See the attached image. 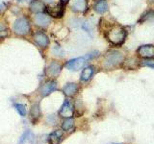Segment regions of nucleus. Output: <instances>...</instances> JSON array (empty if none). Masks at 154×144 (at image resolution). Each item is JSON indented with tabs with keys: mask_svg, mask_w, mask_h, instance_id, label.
<instances>
[{
	"mask_svg": "<svg viewBox=\"0 0 154 144\" xmlns=\"http://www.w3.org/2000/svg\"><path fill=\"white\" fill-rule=\"evenodd\" d=\"M94 11L98 14H104L108 10V4L106 0H98L94 5Z\"/></svg>",
	"mask_w": 154,
	"mask_h": 144,
	"instance_id": "dca6fc26",
	"label": "nucleus"
},
{
	"mask_svg": "<svg viewBox=\"0 0 154 144\" xmlns=\"http://www.w3.org/2000/svg\"><path fill=\"white\" fill-rule=\"evenodd\" d=\"M143 65H146V66H148V67H151V68H154V61L151 60V61H143Z\"/></svg>",
	"mask_w": 154,
	"mask_h": 144,
	"instance_id": "b1692460",
	"label": "nucleus"
},
{
	"mask_svg": "<svg viewBox=\"0 0 154 144\" xmlns=\"http://www.w3.org/2000/svg\"><path fill=\"white\" fill-rule=\"evenodd\" d=\"M62 66L56 62H52L51 64L46 67L45 74L49 77V78H57L59 74L61 73Z\"/></svg>",
	"mask_w": 154,
	"mask_h": 144,
	"instance_id": "423d86ee",
	"label": "nucleus"
},
{
	"mask_svg": "<svg viewBox=\"0 0 154 144\" xmlns=\"http://www.w3.org/2000/svg\"><path fill=\"white\" fill-rule=\"evenodd\" d=\"M77 90H78V86L75 83H69L63 88V92L65 93V95L69 96V97L73 96L77 92Z\"/></svg>",
	"mask_w": 154,
	"mask_h": 144,
	"instance_id": "4468645a",
	"label": "nucleus"
},
{
	"mask_svg": "<svg viewBox=\"0 0 154 144\" xmlns=\"http://www.w3.org/2000/svg\"><path fill=\"white\" fill-rule=\"evenodd\" d=\"M106 38L115 45H122L126 38V31L119 25H114L106 33Z\"/></svg>",
	"mask_w": 154,
	"mask_h": 144,
	"instance_id": "f257e3e1",
	"label": "nucleus"
},
{
	"mask_svg": "<svg viewBox=\"0 0 154 144\" xmlns=\"http://www.w3.org/2000/svg\"><path fill=\"white\" fill-rule=\"evenodd\" d=\"M33 21L36 25L40 26V27H46L49 25L51 19H50L49 16H47V14L38 13L36 16H34Z\"/></svg>",
	"mask_w": 154,
	"mask_h": 144,
	"instance_id": "6e6552de",
	"label": "nucleus"
},
{
	"mask_svg": "<svg viewBox=\"0 0 154 144\" xmlns=\"http://www.w3.org/2000/svg\"><path fill=\"white\" fill-rule=\"evenodd\" d=\"M23 0H17V2H22Z\"/></svg>",
	"mask_w": 154,
	"mask_h": 144,
	"instance_id": "cd10ccee",
	"label": "nucleus"
},
{
	"mask_svg": "<svg viewBox=\"0 0 154 144\" xmlns=\"http://www.w3.org/2000/svg\"><path fill=\"white\" fill-rule=\"evenodd\" d=\"M33 38L37 44L42 48H45L49 44V38L46 36V34H45L43 32H41V31L36 32L34 34Z\"/></svg>",
	"mask_w": 154,
	"mask_h": 144,
	"instance_id": "39448f33",
	"label": "nucleus"
},
{
	"mask_svg": "<svg viewBox=\"0 0 154 144\" xmlns=\"http://www.w3.org/2000/svg\"><path fill=\"white\" fill-rule=\"evenodd\" d=\"M46 11H47L48 14H50V16L57 17V18H60L63 16V14H64L65 8H64V5L60 3L55 7H48L46 9Z\"/></svg>",
	"mask_w": 154,
	"mask_h": 144,
	"instance_id": "1a4fd4ad",
	"label": "nucleus"
},
{
	"mask_svg": "<svg viewBox=\"0 0 154 144\" xmlns=\"http://www.w3.org/2000/svg\"><path fill=\"white\" fill-rule=\"evenodd\" d=\"M154 16V11H151V10H149L146 13H144L142 16V19H140V22H143V21H146L147 19L151 18Z\"/></svg>",
	"mask_w": 154,
	"mask_h": 144,
	"instance_id": "4be33fe9",
	"label": "nucleus"
},
{
	"mask_svg": "<svg viewBox=\"0 0 154 144\" xmlns=\"http://www.w3.org/2000/svg\"><path fill=\"white\" fill-rule=\"evenodd\" d=\"M71 8L75 12H85L87 9V0H74Z\"/></svg>",
	"mask_w": 154,
	"mask_h": 144,
	"instance_id": "2eb2a0df",
	"label": "nucleus"
},
{
	"mask_svg": "<svg viewBox=\"0 0 154 144\" xmlns=\"http://www.w3.org/2000/svg\"><path fill=\"white\" fill-rule=\"evenodd\" d=\"M45 9V5L40 0H33L30 5V10L33 13H41Z\"/></svg>",
	"mask_w": 154,
	"mask_h": 144,
	"instance_id": "f3484780",
	"label": "nucleus"
},
{
	"mask_svg": "<svg viewBox=\"0 0 154 144\" xmlns=\"http://www.w3.org/2000/svg\"><path fill=\"white\" fill-rule=\"evenodd\" d=\"M63 140V133L60 130L52 132L48 136V143L49 144H60Z\"/></svg>",
	"mask_w": 154,
	"mask_h": 144,
	"instance_id": "f8f14e48",
	"label": "nucleus"
},
{
	"mask_svg": "<svg viewBox=\"0 0 154 144\" xmlns=\"http://www.w3.org/2000/svg\"><path fill=\"white\" fill-rule=\"evenodd\" d=\"M86 59L83 57H79V58H75V59H72L66 62V67L69 70L71 71H77L81 69L82 67L85 65Z\"/></svg>",
	"mask_w": 154,
	"mask_h": 144,
	"instance_id": "20e7f679",
	"label": "nucleus"
},
{
	"mask_svg": "<svg viewBox=\"0 0 154 144\" xmlns=\"http://www.w3.org/2000/svg\"><path fill=\"white\" fill-rule=\"evenodd\" d=\"M98 56V52H94V53H91V54L88 55V58H95Z\"/></svg>",
	"mask_w": 154,
	"mask_h": 144,
	"instance_id": "393cba45",
	"label": "nucleus"
},
{
	"mask_svg": "<svg viewBox=\"0 0 154 144\" xmlns=\"http://www.w3.org/2000/svg\"><path fill=\"white\" fill-rule=\"evenodd\" d=\"M94 74V68L91 66H88V67H85L84 70L82 71L81 73V81L83 82H87L89 81L91 76Z\"/></svg>",
	"mask_w": 154,
	"mask_h": 144,
	"instance_id": "a211bd4d",
	"label": "nucleus"
},
{
	"mask_svg": "<svg viewBox=\"0 0 154 144\" xmlns=\"http://www.w3.org/2000/svg\"><path fill=\"white\" fill-rule=\"evenodd\" d=\"M138 54L142 58H153L154 57V46L153 45H143L138 49Z\"/></svg>",
	"mask_w": 154,
	"mask_h": 144,
	"instance_id": "9b49d317",
	"label": "nucleus"
},
{
	"mask_svg": "<svg viewBox=\"0 0 154 144\" xmlns=\"http://www.w3.org/2000/svg\"><path fill=\"white\" fill-rule=\"evenodd\" d=\"M14 109L17 110V112L19 113V115H20V116H22V117L26 116V113H27L26 108H25V106H24L23 104L16 103V104L14 105Z\"/></svg>",
	"mask_w": 154,
	"mask_h": 144,
	"instance_id": "aec40b11",
	"label": "nucleus"
},
{
	"mask_svg": "<svg viewBox=\"0 0 154 144\" xmlns=\"http://www.w3.org/2000/svg\"><path fill=\"white\" fill-rule=\"evenodd\" d=\"M124 60V56L122 53H120L117 50H110L107 52V54L105 56V61L108 66L112 67L119 64L120 62H122Z\"/></svg>",
	"mask_w": 154,
	"mask_h": 144,
	"instance_id": "7ed1b4c3",
	"label": "nucleus"
},
{
	"mask_svg": "<svg viewBox=\"0 0 154 144\" xmlns=\"http://www.w3.org/2000/svg\"><path fill=\"white\" fill-rule=\"evenodd\" d=\"M9 35V29L3 23H0V38H6Z\"/></svg>",
	"mask_w": 154,
	"mask_h": 144,
	"instance_id": "412c9836",
	"label": "nucleus"
},
{
	"mask_svg": "<svg viewBox=\"0 0 154 144\" xmlns=\"http://www.w3.org/2000/svg\"><path fill=\"white\" fill-rule=\"evenodd\" d=\"M111 144H118V143H111Z\"/></svg>",
	"mask_w": 154,
	"mask_h": 144,
	"instance_id": "c85d7f7f",
	"label": "nucleus"
},
{
	"mask_svg": "<svg viewBox=\"0 0 154 144\" xmlns=\"http://www.w3.org/2000/svg\"><path fill=\"white\" fill-rule=\"evenodd\" d=\"M73 119H71V118H66V120H64V122H63L62 124V129L64 130V131L67 132V131H69V130L73 127Z\"/></svg>",
	"mask_w": 154,
	"mask_h": 144,
	"instance_id": "6ab92c4d",
	"label": "nucleus"
},
{
	"mask_svg": "<svg viewBox=\"0 0 154 144\" xmlns=\"http://www.w3.org/2000/svg\"><path fill=\"white\" fill-rule=\"evenodd\" d=\"M60 115L62 117H65V118H71V116L73 115L74 113V108L72 104L69 102V100H66L64 104L62 105V108L59 112Z\"/></svg>",
	"mask_w": 154,
	"mask_h": 144,
	"instance_id": "0eeeda50",
	"label": "nucleus"
},
{
	"mask_svg": "<svg viewBox=\"0 0 154 144\" xmlns=\"http://www.w3.org/2000/svg\"><path fill=\"white\" fill-rule=\"evenodd\" d=\"M34 142H35V136L31 131L28 130V131L23 133L18 141V144H34Z\"/></svg>",
	"mask_w": 154,
	"mask_h": 144,
	"instance_id": "ddd939ff",
	"label": "nucleus"
},
{
	"mask_svg": "<svg viewBox=\"0 0 154 144\" xmlns=\"http://www.w3.org/2000/svg\"><path fill=\"white\" fill-rule=\"evenodd\" d=\"M31 114H32V117H35V118H38L40 116V109H38V106L36 105L31 109Z\"/></svg>",
	"mask_w": 154,
	"mask_h": 144,
	"instance_id": "5701e85b",
	"label": "nucleus"
},
{
	"mask_svg": "<svg viewBox=\"0 0 154 144\" xmlns=\"http://www.w3.org/2000/svg\"><path fill=\"white\" fill-rule=\"evenodd\" d=\"M57 89V83L55 81H49L45 83V85H42L41 88V93L42 96H47L50 93H52L53 91H55Z\"/></svg>",
	"mask_w": 154,
	"mask_h": 144,
	"instance_id": "9d476101",
	"label": "nucleus"
},
{
	"mask_svg": "<svg viewBox=\"0 0 154 144\" xmlns=\"http://www.w3.org/2000/svg\"><path fill=\"white\" fill-rule=\"evenodd\" d=\"M62 1H63V2H67L69 0H62Z\"/></svg>",
	"mask_w": 154,
	"mask_h": 144,
	"instance_id": "bb28decb",
	"label": "nucleus"
},
{
	"mask_svg": "<svg viewBox=\"0 0 154 144\" xmlns=\"http://www.w3.org/2000/svg\"><path fill=\"white\" fill-rule=\"evenodd\" d=\"M13 30L14 34H17L18 36H26L31 30L30 23H29V21L25 17L18 18L14 22Z\"/></svg>",
	"mask_w": 154,
	"mask_h": 144,
	"instance_id": "f03ea898",
	"label": "nucleus"
},
{
	"mask_svg": "<svg viewBox=\"0 0 154 144\" xmlns=\"http://www.w3.org/2000/svg\"><path fill=\"white\" fill-rule=\"evenodd\" d=\"M43 2H45V3H48V4H50L52 2H54V0H42Z\"/></svg>",
	"mask_w": 154,
	"mask_h": 144,
	"instance_id": "a878e982",
	"label": "nucleus"
}]
</instances>
